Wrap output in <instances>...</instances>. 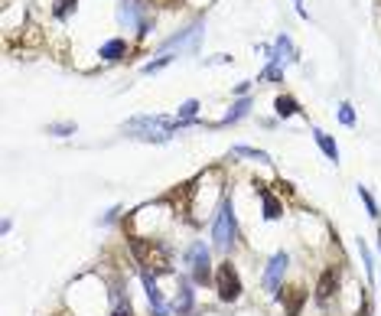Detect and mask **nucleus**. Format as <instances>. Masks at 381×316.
Here are the masks:
<instances>
[{
    "mask_svg": "<svg viewBox=\"0 0 381 316\" xmlns=\"http://www.w3.org/2000/svg\"><path fill=\"white\" fill-rule=\"evenodd\" d=\"M176 124L179 121H170V118H163V114H140V118L124 124V131L131 137H140V140H170ZM179 127H183V124H179Z\"/></svg>",
    "mask_w": 381,
    "mask_h": 316,
    "instance_id": "f257e3e1",
    "label": "nucleus"
},
{
    "mask_svg": "<svg viewBox=\"0 0 381 316\" xmlns=\"http://www.w3.org/2000/svg\"><path fill=\"white\" fill-rule=\"evenodd\" d=\"M131 251H134L137 264H144V271L153 268V274L160 271V274H166L170 268V251L163 248V244L157 242H144V238H131Z\"/></svg>",
    "mask_w": 381,
    "mask_h": 316,
    "instance_id": "f03ea898",
    "label": "nucleus"
},
{
    "mask_svg": "<svg viewBox=\"0 0 381 316\" xmlns=\"http://www.w3.org/2000/svg\"><path fill=\"white\" fill-rule=\"evenodd\" d=\"M235 231H238V225H235L232 202H225V206L219 209L215 229H212V238H215V248H219V251H228V248L235 244Z\"/></svg>",
    "mask_w": 381,
    "mask_h": 316,
    "instance_id": "7ed1b4c3",
    "label": "nucleus"
},
{
    "mask_svg": "<svg viewBox=\"0 0 381 316\" xmlns=\"http://www.w3.org/2000/svg\"><path fill=\"white\" fill-rule=\"evenodd\" d=\"M215 291L225 304H235L238 297H241V277H238V271H235L232 261H225L219 264V274H215Z\"/></svg>",
    "mask_w": 381,
    "mask_h": 316,
    "instance_id": "20e7f679",
    "label": "nucleus"
},
{
    "mask_svg": "<svg viewBox=\"0 0 381 316\" xmlns=\"http://www.w3.org/2000/svg\"><path fill=\"white\" fill-rule=\"evenodd\" d=\"M186 257H189V264H193V280H196V284H209V277H212V257H209L206 242H196L189 251H186Z\"/></svg>",
    "mask_w": 381,
    "mask_h": 316,
    "instance_id": "39448f33",
    "label": "nucleus"
},
{
    "mask_svg": "<svg viewBox=\"0 0 381 316\" xmlns=\"http://www.w3.org/2000/svg\"><path fill=\"white\" fill-rule=\"evenodd\" d=\"M118 23L140 26V36H147V30H150V20L144 17V3H137V0H121L118 3Z\"/></svg>",
    "mask_w": 381,
    "mask_h": 316,
    "instance_id": "423d86ee",
    "label": "nucleus"
},
{
    "mask_svg": "<svg viewBox=\"0 0 381 316\" xmlns=\"http://www.w3.org/2000/svg\"><path fill=\"white\" fill-rule=\"evenodd\" d=\"M287 264H290V257L283 255V251H277V255L271 257V264L264 271V291H271V293L281 291V280H283V274H287Z\"/></svg>",
    "mask_w": 381,
    "mask_h": 316,
    "instance_id": "0eeeda50",
    "label": "nucleus"
},
{
    "mask_svg": "<svg viewBox=\"0 0 381 316\" xmlns=\"http://www.w3.org/2000/svg\"><path fill=\"white\" fill-rule=\"evenodd\" d=\"M336 291H339V271H336V268H326L320 274V284H316V300H320V304H326V300H329Z\"/></svg>",
    "mask_w": 381,
    "mask_h": 316,
    "instance_id": "6e6552de",
    "label": "nucleus"
},
{
    "mask_svg": "<svg viewBox=\"0 0 381 316\" xmlns=\"http://www.w3.org/2000/svg\"><path fill=\"white\" fill-rule=\"evenodd\" d=\"M199 33H202V23H196V26H189V30H183V33H176V36H170L166 43H163V49H196V39H199Z\"/></svg>",
    "mask_w": 381,
    "mask_h": 316,
    "instance_id": "1a4fd4ad",
    "label": "nucleus"
},
{
    "mask_svg": "<svg viewBox=\"0 0 381 316\" xmlns=\"http://www.w3.org/2000/svg\"><path fill=\"white\" fill-rule=\"evenodd\" d=\"M268 52H271V65H274V69H281V62H294L296 59V56H294V46H290V39H287V36L277 39V43H274Z\"/></svg>",
    "mask_w": 381,
    "mask_h": 316,
    "instance_id": "9d476101",
    "label": "nucleus"
},
{
    "mask_svg": "<svg viewBox=\"0 0 381 316\" xmlns=\"http://www.w3.org/2000/svg\"><path fill=\"white\" fill-rule=\"evenodd\" d=\"M254 186H258L261 199H264V219H268V222L281 219V215H283V206L277 202V196H271V193H268V189H264V182H254Z\"/></svg>",
    "mask_w": 381,
    "mask_h": 316,
    "instance_id": "9b49d317",
    "label": "nucleus"
},
{
    "mask_svg": "<svg viewBox=\"0 0 381 316\" xmlns=\"http://www.w3.org/2000/svg\"><path fill=\"white\" fill-rule=\"evenodd\" d=\"M283 300H287V316H300L303 313V304H307V291L303 287H290V291L283 293Z\"/></svg>",
    "mask_w": 381,
    "mask_h": 316,
    "instance_id": "f8f14e48",
    "label": "nucleus"
},
{
    "mask_svg": "<svg viewBox=\"0 0 381 316\" xmlns=\"http://www.w3.org/2000/svg\"><path fill=\"white\" fill-rule=\"evenodd\" d=\"M193 300H196V297H193V287H189V280L179 277V293H176V313L186 316L189 310H193Z\"/></svg>",
    "mask_w": 381,
    "mask_h": 316,
    "instance_id": "ddd939ff",
    "label": "nucleus"
},
{
    "mask_svg": "<svg viewBox=\"0 0 381 316\" xmlns=\"http://www.w3.org/2000/svg\"><path fill=\"white\" fill-rule=\"evenodd\" d=\"M124 52H127V43H124V39H111V43H105V46H101V59L118 62Z\"/></svg>",
    "mask_w": 381,
    "mask_h": 316,
    "instance_id": "4468645a",
    "label": "nucleus"
},
{
    "mask_svg": "<svg viewBox=\"0 0 381 316\" xmlns=\"http://www.w3.org/2000/svg\"><path fill=\"white\" fill-rule=\"evenodd\" d=\"M313 137H316V144L323 147V154H326V157H329V160H339V147H336V140H332L329 134H323L320 127H313Z\"/></svg>",
    "mask_w": 381,
    "mask_h": 316,
    "instance_id": "2eb2a0df",
    "label": "nucleus"
},
{
    "mask_svg": "<svg viewBox=\"0 0 381 316\" xmlns=\"http://www.w3.org/2000/svg\"><path fill=\"white\" fill-rule=\"evenodd\" d=\"M296 111H300V105H296L290 95H281V98H277V114H281V118H294Z\"/></svg>",
    "mask_w": 381,
    "mask_h": 316,
    "instance_id": "dca6fc26",
    "label": "nucleus"
},
{
    "mask_svg": "<svg viewBox=\"0 0 381 316\" xmlns=\"http://www.w3.org/2000/svg\"><path fill=\"white\" fill-rule=\"evenodd\" d=\"M235 154H238V157H251V160H258V163H271V157H268L264 150H254V147H245V144H238V147H235Z\"/></svg>",
    "mask_w": 381,
    "mask_h": 316,
    "instance_id": "f3484780",
    "label": "nucleus"
},
{
    "mask_svg": "<svg viewBox=\"0 0 381 316\" xmlns=\"http://www.w3.org/2000/svg\"><path fill=\"white\" fill-rule=\"evenodd\" d=\"M248 108H251V101H248V98H241V101H238V105H235V108L228 111V118H225L221 124H232V121H238V118H245Z\"/></svg>",
    "mask_w": 381,
    "mask_h": 316,
    "instance_id": "a211bd4d",
    "label": "nucleus"
},
{
    "mask_svg": "<svg viewBox=\"0 0 381 316\" xmlns=\"http://www.w3.org/2000/svg\"><path fill=\"white\" fill-rule=\"evenodd\" d=\"M196 111H199V101H183V108H179V114H176V121L186 124L193 114H196Z\"/></svg>",
    "mask_w": 381,
    "mask_h": 316,
    "instance_id": "6ab92c4d",
    "label": "nucleus"
},
{
    "mask_svg": "<svg viewBox=\"0 0 381 316\" xmlns=\"http://www.w3.org/2000/svg\"><path fill=\"white\" fill-rule=\"evenodd\" d=\"M358 196H362V202H365V209H369L371 219H378V206H375V199H371L369 189H365V186H358Z\"/></svg>",
    "mask_w": 381,
    "mask_h": 316,
    "instance_id": "aec40b11",
    "label": "nucleus"
},
{
    "mask_svg": "<svg viewBox=\"0 0 381 316\" xmlns=\"http://www.w3.org/2000/svg\"><path fill=\"white\" fill-rule=\"evenodd\" d=\"M358 251H362V264H365V271H369V277L375 274V264H371V251H369V244L358 238Z\"/></svg>",
    "mask_w": 381,
    "mask_h": 316,
    "instance_id": "412c9836",
    "label": "nucleus"
},
{
    "mask_svg": "<svg viewBox=\"0 0 381 316\" xmlns=\"http://www.w3.org/2000/svg\"><path fill=\"white\" fill-rule=\"evenodd\" d=\"M75 3H78V0H59V3H56V17H59V20H65V17H69V13H72V7Z\"/></svg>",
    "mask_w": 381,
    "mask_h": 316,
    "instance_id": "4be33fe9",
    "label": "nucleus"
},
{
    "mask_svg": "<svg viewBox=\"0 0 381 316\" xmlns=\"http://www.w3.org/2000/svg\"><path fill=\"white\" fill-rule=\"evenodd\" d=\"M170 59H173V56H163V59H157V62H147V65H144V72H147V75H153L157 69H163V65H166Z\"/></svg>",
    "mask_w": 381,
    "mask_h": 316,
    "instance_id": "5701e85b",
    "label": "nucleus"
},
{
    "mask_svg": "<svg viewBox=\"0 0 381 316\" xmlns=\"http://www.w3.org/2000/svg\"><path fill=\"white\" fill-rule=\"evenodd\" d=\"M339 121H342V124H356V114H352V105H342V108H339Z\"/></svg>",
    "mask_w": 381,
    "mask_h": 316,
    "instance_id": "b1692460",
    "label": "nucleus"
},
{
    "mask_svg": "<svg viewBox=\"0 0 381 316\" xmlns=\"http://www.w3.org/2000/svg\"><path fill=\"white\" fill-rule=\"evenodd\" d=\"M72 131H75V124H52V127H50V134H59V137L72 134Z\"/></svg>",
    "mask_w": 381,
    "mask_h": 316,
    "instance_id": "393cba45",
    "label": "nucleus"
},
{
    "mask_svg": "<svg viewBox=\"0 0 381 316\" xmlns=\"http://www.w3.org/2000/svg\"><path fill=\"white\" fill-rule=\"evenodd\" d=\"M111 316H134V310H131V304H121Z\"/></svg>",
    "mask_w": 381,
    "mask_h": 316,
    "instance_id": "a878e982",
    "label": "nucleus"
},
{
    "mask_svg": "<svg viewBox=\"0 0 381 316\" xmlns=\"http://www.w3.org/2000/svg\"><path fill=\"white\" fill-rule=\"evenodd\" d=\"M358 316H371V310H369V300H362V310H358Z\"/></svg>",
    "mask_w": 381,
    "mask_h": 316,
    "instance_id": "bb28decb",
    "label": "nucleus"
},
{
    "mask_svg": "<svg viewBox=\"0 0 381 316\" xmlns=\"http://www.w3.org/2000/svg\"><path fill=\"white\" fill-rule=\"evenodd\" d=\"M296 13H300V17H307V7H303V0H296Z\"/></svg>",
    "mask_w": 381,
    "mask_h": 316,
    "instance_id": "cd10ccee",
    "label": "nucleus"
},
{
    "mask_svg": "<svg viewBox=\"0 0 381 316\" xmlns=\"http://www.w3.org/2000/svg\"><path fill=\"white\" fill-rule=\"evenodd\" d=\"M378 244H381V231H378Z\"/></svg>",
    "mask_w": 381,
    "mask_h": 316,
    "instance_id": "c85d7f7f",
    "label": "nucleus"
}]
</instances>
